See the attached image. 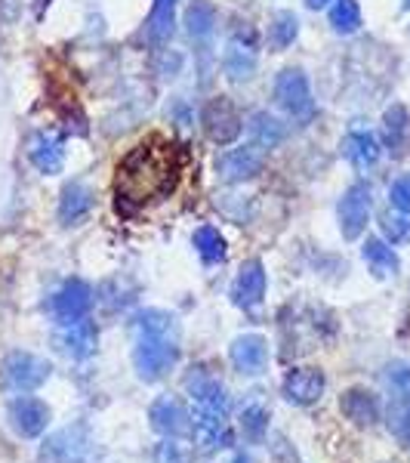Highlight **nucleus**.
Wrapping results in <instances>:
<instances>
[{
	"mask_svg": "<svg viewBox=\"0 0 410 463\" xmlns=\"http://www.w3.org/2000/svg\"><path fill=\"white\" fill-rule=\"evenodd\" d=\"M200 121H204L207 137H210L216 146L235 143V139L241 137V127H244L241 115H238L235 102L228 99V96H216V99L207 102Z\"/></svg>",
	"mask_w": 410,
	"mask_h": 463,
	"instance_id": "nucleus-6",
	"label": "nucleus"
},
{
	"mask_svg": "<svg viewBox=\"0 0 410 463\" xmlns=\"http://www.w3.org/2000/svg\"><path fill=\"white\" fill-rule=\"evenodd\" d=\"M6 420L16 436L22 439H37L50 423V408L43 405L41 399H32V395H22V399H13L10 408H6Z\"/></svg>",
	"mask_w": 410,
	"mask_h": 463,
	"instance_id": "nucleus-9",
	"label": "nucleus"
},
{
	"mask_svg": "<svg viewBox=\"0 0 410 463\" xmlns=\"http://www.w3.org/2000/svg\"><path fill=\"white\" fill-rule=\"evenodd\" d=\"M389 380L395 386H398L401 392H407L410 395V362H405V364H392L389 368Z\"/></svg>",
	"mask_w": 410,
	"mask_h": 463,
	"instance_id": "nucleus-37",
	"label": "nucleus"
},
{
	"mask_svg": "<svg viewBox=\"0 0 410 463\" xmlns=\"http://www.w3.org/2000/svg\"><path fill=\"white\" fill-rule=\"evenodd\" d=\"M43 458H50L53 463H93L96 445L84 427H69L43 442Z\"/></svg>",
	"mask_w": 410,
	"mask_h": 463,
	"instance_id": "nucleus-4",
	"label": "nucleus"
},
{
	"mask_svg": "<svg viewBox=\"0 0 410 463\" xmlns=\"http://www.w3.org/2000/svg\"><path fill=\"white\" fill-rule=\"evenodd\" d=\"M154 463H185V454L173 439H167V442L154 448Z\"/></svg>",
	"mask_w": 410,
	"mask_h": 463,
	"instance_id": "nucleus-36",
	"label": "nucleus"
},
{
	"mask_svg": "<svg viewBox=\"0 0 410 463\" xmlns=\"http://www.w3.org/2000/svg\"><path fill=\"white\" fill-rule=\"evenodd\" d=\"M222 69H226L228 80L241 84V80H250L253 71H256V41L244 34H235L226 47V56H222Z\"/></svg>",
	"mask_w": 410,
	"mask_h": 463,
	"instance_id": "nucleus-17",
	"label": "nucleus"
},
{
	"mask_svg": "<svg viewBox=\"0 0 410 463\" xmlns=\"http://www.w3.org/2000/svg\"><path fill=\"white\" fill-rule=\"evenodd\" d=\"M266 297V269L259 260H250L238 269L232 281V303L238 309H256Z\"/></svg>",
	"mask_w": 410,
	"mask_h": 463,
	"instance_id": "nucleus-11",
	"label": "nucleus"
},
{
	"mask_svg": "<svg viewBox=\"0 0 410 463\" xmlns=\"http://www.w3.org/2000/svg\"><path fill=\"white\" fill-rule=\"evenodd\" d=\"M89 306H93V290L84 281H65L62 288L56 290L53 297V312L59 321L71 325V321H80L89 316Z\"/></svg>",
	"mask_w": 410,
	"mask_h": 463,
	"instance_id": "nucleus-13",
	"label": "nucleus"
},
{
	"mask_svg": "<svg viewBox=\"0 0 410 463\" xmlns=\"http://www.w3.org/2000/svg\"><path fill=\"white\" fill-rule=\"evenodd\" d=\"M247 130H250L253 146L263 148V152H266V148L281 146V143H284V137H287V127H284V121H278V118L268 115V111H256V115L250 118Z\"/></svg>",
	"mask_w": 410,
	"mask_h": 463,
	"instance_id": "nucleus-24",
	"label": "nucleus"
},
{
	"mask_svg": "<svg viewBox=\"0 0 410 463\" xmlns=\"http://www.w3.org/2000/svg\"><path fill=\"white\" fill-rule=\"evenodd\" d=\"M136 334H152V337H176V318L163 309H145L136 316Z\"/></svg>",
	"mask_w": 410,
	"mask_h": 463,
	"instance_id": "nucleus-27",
	"label": "nucleus"
},
{
	"mask_svg": "<svg viewBox=\"0 0 410 463\" xmlns=\"http://www.w3.org/2000/svg\"><path fill=\"white\" fill-rule=\"evenodd\" d=\"M176 362H179L176 337H152V334H139L136 349H133V364H136V374L143 377L145 383L161 380Z\"/></svg>",
	"mask_w": 410,
	"mask_h": 463,
	"instance_id": "nucleus-2",
	"label": "nucleus"
},
{
	"mask_svg": "<svg viewBox=\"0 0 410 463\" xmlns=\"http://www.w3.org/2000/svg\"><path fill=\"white\" fill-rule=\"evenodd\" d=\"M389 201L395 211H407L410 213V176H398L389 185Z\"/></svg>",
	"mask_w": 410,
	"mask_h": 463,
	"instance_id": "nucleus-35",
	"label": "nucleus"
},
{
	"mask_svg": "<svg viewBox=\"0 0 410 463\" xmlns=\"http://www.w3.org/2000/svg\"><path fill=\"white\" fill-rule=\"evenodd\" d=\"M275 102L296 121H309L315 115V99L303 69H284L275 80Z\"/></svg>",
	"mask_w": 410,
	"mask_h": 463,
	"instance_id": "nucleus-3",
	"label": "nucleus"
},
{
	"mask_svg": "<svg viewBox=\"0 0 410 463\" xmlns=\"http://www.w3.org/2000/svg\"><path fill=\"white\" fill-rule=\"evenodd\" d=\"M340 411L349 417V420L355 423V427H374L379 420V402L377 395L370 390H361V386H355V390H346L340 399Z\"/></svg>",
	"mask_w": 410,
	"mask_h": 463,
	"instance_id": "nucleus-21",
	"label": "nucleus"
},
{
	"mask_svg": "<svg viewBox=\"0 0 410 463\" xmlns=\"http://www.w3.org/2000/svg\"><path fill=\"white\" fill-rule=\"evenodd\" d=\"M327 4H331V0H305V6H309V10H324Z\"/></svg>",
	"mask_w": 410,
	"mask_h": 463,
	"instance_id": "nucleus-38",
	"label": "nucleus"
},
{
	"mask_svg": "<svg viewBox=\"0 0 410 463\" xmlns=\"http://www.w3.org/2000/svg\"><path fill=\"white\" fill-rule=\"evenodd\" d=\"M331 25L337 34H355L361 28V6H358V0H337L331 6Z\"/></svg>",
	"mask_w": 410,
	"mask_h": 463,
	"instance_id": "nucleus-29",
	"label": "nucleus"
},
{
	"mask_svg": "<svg viewBox=\"0 0 410 463\" xmlns=\"http://www.w3.org/2000/svg\"><path fill=\"white\" fill-rule=\"evenodd\" d=\"M405 137H407V111L401 106H392L386 111V139H389L392 148H398L405 143Z\"/></svg>",
	"mask_w": 410,
	"mask_h": 463,
	"instance_id": "nucleus-34",
	"label": "nucleus"
},
{
	"mask_svg": "<svg viewBox=\"0 0 410 463\" xmlns=\"http://www.w3.org/2000/svg\"><path fill=\"white\" fill-rule=\"evenodd\" d=\"M296 34H300V19L294 13H278L268 25V43L275 50H287L296 41Z\"/></svg>",
	"mask_w": 410,
	"mask_h": 463,
	"instance_id": "nucleus-30",
	"label": "nucleus"
},
{
	"mask_svg": "<svg viewBox=\"0 0 410 463\" xmlns=\"http://www.w3.org/2000/svg\"><path fill=\"white\" fill-rule=\"evenodd\" d=\"M361 253H364V263L370 266V272H374L377 279H392V275L401 269L398 253H395L383 238H368Z\"/></svg>",
	"mask_w": 410,
	"mask_h": 463,
	"instance_id": "nucleus-23",
	"label": "nucleus"
},
{
	"mask_svg": "<svg viewBox=\"0 0 410 463\" xmlns=\"http://www.w3.org/2000/svg\"><path fill=\"white\" fill-rule=\"evenodd\" d=\"M28 161L34 164L41 174L53 176L62 170L65 164V148H62V139L56 137V133L50 130H41L34 133L32 139H28Z\"/></svg>",
	"mask_w": 410,
	"mask_h": 463,
	"instance_id": "nucleus-18",
	"label": "nucleus"
},
{
	"mask_svg": "<svg viewBox=\"0 0 410 463\" xmlns=\"http://www.w3.org/2000/svg\"><path fill=\"white\" fill-rule=\"evenodd\" d=\"M185 390L195 395L200 411H210V414H228L226 386H222L213 374H207L204 368H191V374L185 377Z\"/></svg>",
	"mask_w": 410,
	"mask_h": 463,
	"instance_id": "nucleus-12",
	"label": "nucleus"
},
{
	"mask_svg": "<svg viewBox=\"0 0 410 463\" xmlns=\"http://www.w3.org/2000/svg\"><path fill=\"white\" fill-rule=\"evenodd\" d=\"M148 420L167 439H179L191 432V414L182 405V399H176V395H161L152 405V411H148Z\"/></svg>",
	"mask_w": 410,
	"mask_h": 463,
	"instance_id": "nucleus-10",
	"label": "nucleus"
},
{
	"mask_svg": "<svg viewBox=\"0 0 410 463\" xmlns=\"http://www.w3.org/2000/svg\"><path fill=\"white\" fill-rule=\"evenodd\" d=\"M241 432L247 442H263L268 432V411L263 405H247L241 411Z\"/></svg>",
	"mask_w": 410,
	"mask_h": 463,
	"instance_id": "nucleus-32",
	"label": "nucleus"
},
{
	"mask_svg": "<svg viewBox=\"0 0 410 463\" xmlns=\"http://www.w3.org/2000/svg\"><path fill=\"white\" fill-rule=\"evenodd\" d=\"M370 220V185L368 183H355L346 189V195L340 201V232L342 238L355 241Z\"/></svg>",
	"mask_w": 410,
	"mask_h": 463,
	"instance_id": "nucleus-7",
	"label": "nucleus"
},
{
	"mask_svg": "<svg viewBox=\"0 0 410 463\" xmlns=\"http://www.w3.org/2000/svg\"><path fill=\"white\" fill-rule=\"evenodd\" d=\"M263 170V148L256 146H238L228 148L216 158V176L222 183H247Z\"/></svg>",
	"mask_w": 410,
	"mask_h": 463,
	"instance_id": "nucleus-8",
	"label": "nucleus"
},
{
	"mask_svg": "<svg viewBox=\"0 0 410 463\" xmlns=\"http://www.w3.org/2000/svg\"><path fill=\"white\" fill-rule=\"evenodd\" d=\"M342 158H346L352 167L358 170H368V167H374V164L379 161V139L374 137V133H368V130H355V133H349L346 139H342Z\"/></svg>",
	"mask_w": 410,
	"mask_h": 463,
	"instance_id": "nucleus-22",
	"label": "nucleus"
},
{
	"mask_svg": "<svg viewBox=\"0 0 410 463\" xmlns=\"http://www.w3.org/2000/svg\"><path fill=\"white\" fill-rule=\"evenodd\" d=\"M379 229L392 244H410V213L407 211H389L379 220Z\"/></svg>",
	"mask_w": 410,
	"mask_h": 463,
	"instance_id": "nucleus-33",
	"label": "nucleus"
},
{
	"mask_svg": "<svg viewBox=\"0 0 410 463\" xmlns=\"http://www.w3.org/2000/svg\"><path fill=\"white\" fill-rule=\"evenodd\" d=\"M407 6H410V0H407Z\"/></svg>",
	"mask_w": 410,
	"mask_h": 463,
	"instance_id": "nucleus-39",
	"label": "nucleus"
},
{
	"mask_svg": "<svg viewBox=\"0 0 410 463\" xmlns=\"http://www.w3.org/2000/svg\"><path fill=\"white\" fill-rule=\"evenodd\" d=\"M185 170L182 152L167 139H145L133 146L117 164L115 174V204L121 213H136L148 204L170 198Z\"/></svg>",
	"mask_w": 410,
	"mask_h": 463,
	"instance_id": "nucleus-1",
	"label": "nucleus"
},
{
	"mask_svg": "<svg viewBox=\"0 0 410 463\" xmlns=\"http://www.w3.org/2000/svg\"><path fill=\"white\" fill-rule=\"evenodd\" d=\"M213 25H216V10L207 0H195L185 13V28L195 41H207L213 34Z\"/></svg>",
	"mask_w": 410,
	"mask_h": 463,
	"instance_id": "nucleus-26",
	"label": "nucleus"
},
{
	"mask_svg": "<svg viewBox=\"0 0 410 463\" xmlns=\"http://www.w3.org/2000/svg\"><path fill=\"white\" fill-rule=\"evenodd\" d=\"M195 248L204 263H222V260H226V238L213 226H200L195 232Z\"/></svg>",
	"mask_w": 410,
	"mask_h": 463,
	"instance_id": "nucleus-28",
	"label": "nucleus"
},
{
	"mask_svg": "<svg viewBox=\"0 0 410 463\" xmlns=\"http://www.w3.org/2000/svg\"><path fill=\"white\" fill-rule=\"evenodd\" d=\"M50 362L34 353H13L4 362V380L10 390L16 392H32L37 386H43L50 380Z\"/></svg>",
	"mask_w": 410,
	"mask_h": 463,
	"instance_id": "nucleus-5",
	"label": "nucleus"
},
{
	"mask_svg": "<svg viewBox=\"0 0 410 463\" xmlns=\"http://www.w3.org/2000/svg\"><path fill=\"white\" fill-rule=\"evenodd\" d=\"M93 204L96 198L84 183H69L62 189V195H59V222L62 226H78V222H84L89 216Z\"/></svg>",
	"mask_w": 410,
	"mask_h": 463,
	"instance_id": "nucleus-20",
	"label": "nucleus"
},
{
	"mask_svg": "<svg viewBox=\"0 0 410 463\" xmlns=\"http://www.w3.org/2000/svg\"><path fill=\"white\" fill-rule=\"evenodd\" d=\"M195 442L200 451H222V448H232V427H228L226 414H210V411H198L195 423Z\"/></svg>",
	"mask_w": 410,
	"mask_h": 463,
	"instance_id": "nucleus-15",
	"label": "nucleus"
},
{
	"mask_svg": "<svg viewBox=\"0 0 410 463\" xmlns=\"http://www.w3.org/2000/svg\"><path fill=\"white\" fill-rule=\"evenodd\" d=\"M386 423H389L395 439L410 442V395L407 392H401L398 399H392L389 414H386Z\"/></svg>",
	"mask_w": 410,
	"mask_h": 463,
	"instance_id": "nucleus-31",
	"label": "nucleus"
},
{
	"mask_svg": "<svg viewBox=\"0 0 410 463\" xmlns=\"http://www.w3.org/2000/svg\"><path fill=\"white\" fill-rule=\"evenodd\" d=\"M96 340H99V334H96V325L87 318L80 321H71V325H65L62 331H59V349H62L65 355L74 358V362H84L96 353Z\"/></svg>",
	"mask_w": 410,
	"mask_h": 463,
	"instance_id": "nucleus-19",
	"label": "nucleus"
},
{
	"mask_svg": "<svg viewBox=\"0 0 410 463\" xmlns=\"http://www.w3.org/2000/svg\"><path fill=\"white\" fill-rule=\"evenodd\" d=\"M228 358L241 374H263L268 364V343L259 334H244V337L232 340V349H228Z\"/></svg>",
	"mask_w": 410,
	"mask_h": 463,
	"instance_id": "nucleus-14",
	"label": "nucleus"
},
{
	"mask_svg": "<svg viewBox=\"0 0 410 463\" xmlns=\"http://www.w3.org/2000/svg\"><path fill=\"white\" fill-rule=\"evenodd\" d=\"M173 22H176V0H154L145 22L148 41L154 47H163L170 41V34H173Z\"/></svg>",
	"mask_w": 410,
	"mask_h": 463,
	"instance_id": "nucleus-25",
	"label": "nucleus"
},
{
	"mask_svg": "<svg viewBox=\"0 0 410 463\" xmlns=\"http://www.w3.org/2000/svg\"><path fill=\"white\" fill-rule=\"evenodd\" d=\"M327 380L318 368H294L284 377V395L294 405H315L324 395Z\"/></svg>",
	"mask_w": 410,
	"mask_h": 463,
	"instance_id": "nucleus-16",
	"label": "nucleus"
}]
</instances>
